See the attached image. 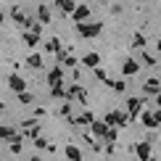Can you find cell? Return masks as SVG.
Instances as JSON below:
<instances>
[{
	"label": "cell",
	"instance_id": "1",
	"mask_svg": "<svg viewBox=\"0 0 161 161\" xmlns=\"http://www.w3.org/2000/svg\"><path fill=\"white\" fill-rule=\"evenodd\" d=\"M103 122L116 130V127H124L127 122H130V116H127V114H122V111H111V114H106V116H103Z\"/></svg>",
	"mask_w": 161,
	"mask_h": 161
},
{
	"label": "cell",
	"instance_id": "2",
	"mask_svg": "<svg viewBox=\"0 0 161 161\" xmlns=\"http://www.w3.org/2000/svg\"><path fill=\"white\" fill-rule=\"evenodd\" d=\"M100 29H103V24L100 21H92V24H77V32L82 37H98Z\"/></svg>",
	"mask_w": 161,
	"mask_h": 161
},
{
	"label": "cell",
	"instance_id": "3",
	"mask_svg": "<svg viewBox=\"0 0 161 161\" xmlns=\"http://www.w3.org/2000/svg\"><path fill=\"white\" fill-rule=\"evenodd\" d=\"M137 114H143V98H130L127 100V116L135 119Z\"/></svg>",
	"mask_w": 161,
	"mask_h": 161
},
{
	"label": "cell",
	"instance_id": "4",
	"mask_svg": "<svg viewBox=\"0 0 161 161\" xmlns=\"http://www.w3.org/2000/svg\"><path fill=\"white\" fill-rule=\"evenodd\" d=\"M108 132H111V127L106 124V122H95V124L90 127V135L95 137V140H98V137H103V140H106V137H108Z\"/></svg>",
	"mask_w": 161,
	"mask_h": 161
},
{
	"label": "cell",
	"instance_id": "5",
	"mask_svg": "<svg viewBox=\"0 0 161 161\" xmlns=\"http://www.w3.org/2000/svg\"><path fill=\"white\" fill-rule=\"evenodd\" d=\"M132 151L137 153L140 161H151V143H145V140H143V143H135V145H132Z\"/></svg>",
	"mask_w": 161,
	"mask_h": 161
},
{
	"label": "cell",
	"instance_id": "6",
	"mask_svg": "<svg viewBox=\"0 0 161 161\" xmlns=\"http://www.w3.org/2000/svg\"><path fill=\"white\" fill-rule=\"evenodd\" d=\"M140 71V64L135 61V58H124V64H122V74L124 77H135Z\"/></svg>",
	"mask_w": 161,
	"mask_h": 161
},
{
	"label": "cell",
	"instance_id": "7",
	"mask_svg": "<svg viewBox=\"0 0 161 161\" xmlns=\"http://www.w3.org/2000/svg\"><path fill=\"white\" fill-rule=\"evenodd\" d=\"M90 13H92V8H90V5H77V11H74V16H71V19H74L77 24H87Z\"/></svg>",
	"mask_w": 161,
	"mask_h": 161
},
{
	"label": "cell",
	"instance_id": "8",
	"mask_svg": "<svg viewBox=\"0 0 161 161\" xmlns=\"http://www.w3.org/2000/svg\"><path fill=\"white\" fill-rule=\"evenodd\" d=\"M8 87H11L13 92H19V95H21V92H26V82H24L19 74H11V77H8Z\"/></svg>",
	"mask_w": 161,
	"mask_h": 161
},
{
	"label": "cell",
	"instance_id": "9",
	"mask_svg": "<svg viewBox=\"0 0 161 161\" xmlns=\"http://www.w3.org/2000/svg\"><path fill=\"white\" fill-rule=\"evenodd\" d=\"M143 92H145V95H158V92H161V82H158L156 77L145 79V85H143Z\"/></svg>",
	"mask_w": 161,
	"mask_h": 161
},
{
	"label": "cell",
	"instance_id": "10",
	"mask_svg": "<svg viewBox=\"0 0 161 161\" xmlns=\"http://www.w3.org/2000/svg\"><path fill=\"white\" fill-rule=\"evenodd\" d=\"M82 64L87 66V69L95 71V69H100V56H98V53H87V56L82 58Z\"/></svg>",
	"mask_w": 161,
	"mask_h": 161
},
{
	"label": "cell",
	"instance_id": "11",
	"mask_svg": "<svg viewBox=\"0 0 161 161\" xmlns=\"http://www.w3.org/2000/svg\"><path fill=\"white\" fill-rule=\"evenodd\" d=\"M140 122H143L148 130H153V127H158V122H156V111H143L140 114Z\"/></svg>",
	"mask_w": 161,
	"mask_h": 161
},
{
	"label": "cell",
	"instance_id": "12",
	"mask_svg": "<svg viewBox=\"0 0 161 161\" xmlns=\"http://www.w3.org/2000/svg\"><path fill=\"white\" fill-rule=\"evenodd\" d=\"M56 5H58L64 13H71V16H74V11H77V3H74V0H56Z\"/></svg>",
	"mask_w": 161,
	"mask_h": 161
},
{
	"label": "cell",
	"instance_id": "13",
	"mask_svg": "<svg viewBox=\"0 0 161 161\" xmlns=\"http://www.w3.org/2000/svg\"><path fill=\"white\" fill-rule=\"evenodd\" d=\"M66 158H69V161H82V151H79L77 148V145H66Z\"/></svg>",
	"mask_w": 161,
	"mask_h": 161
},
{
	"label": "cell",
	"instance_id": "14",
	"mask_svg": "<svg viewBox=\"0 0 161 161\" xmlns=\"http://www.w3.org/2000/svg\"><path fill=\"white\" fill-rule=\"evenodd\" d=\"M61 77H64V71L58 69V66H56V69H50V74H48V82H50V87H58V85H61Z\"/></svg>",
	"mask_w": 161,
	"mask_h": 161
},
{
	"label": "cell",
	"instance_id": "15",
	"mask_svg": "<svg viewBox=\"0 0 161 161\" xmlns=\"http://www.w3.org/2000/svg\"><path fill=\"white\" fill-rule=\"evenodd\" d=\"M37 16H40V24H50V8L48 5H37Z\"/></svg>",
	"mask_w": 161,
	"mask_h": 161
},
{
	"label": "cell",
	"instance_id": "16",
	"mask_svg": "<svg viewBox=\"0 0 161 161\" xmlns=\"http://www.w3.org/2000/svg\"><path fill=\"white\" fill-rule=\"evenodd\" d=\"M24 42L29 45V48H35V45L40 42V35L37 32H24Z\"/></svg>",
	"mask_w": 161,
	"mask_h": 161
},
{
	"label": "cell",
	"instance_id": "17",
	"mask_svg": "<svg viewBox=\"0 0 161 161\" xmlns=\"http://www.w3.org/2000/svg\"><path fill=\"white\" fill-rule=\"evenodd\" d=\"M71 124H95V119H92V114H82V116H79V119H71Z\"/></svg>",
	"mask_w": 161,
	"mask_h": 161
},
{
	"label": "cell",
	"instance_id": "18",
	"mask_svg": "<svg viewBox=\"0 0 161 161\" xmlns=\"http://www.w3.org/2000/svg\"><path fill=\"white\" fill-rule=\"evenodd\" d=\"M26 64H29L32 69H40V66H42V58H40L37 53H29V58H26Z\"/></svg>",
	"mask_w": 161,
	"mask_h": 161
},
{
	"label": "cell",
	"instance_id": "19",
	"mask_svg": "<svg viewBox=\"0 0 161 161\" xmlns=\"http://www.w3.org/2000/svg\"><path fill=\"white\" fill-rule=\"evenodd\" d=\"M108 87H111V90H116V92H124L127 85L122 82V79H114V77H111V79H108Z\"/></svg>",
	"mask_w": 161,
	"mask_h": 161
},
{
	"label": "cell",
	"instance_id": "20",
	"mask_svg": "<svg viewBox=\"0 0 161 161\" xmlns=\"http://www.w3.org/2000/svg\"><path fill=\"white\" fill-rule=\"evenodd\" d=\"M137 53H140V58H143L145 66H156V58H153L151 53H145V50H137Z\"/></svg>",
	"mask_w": 161,
	"mask_h": 161
},
{
	"label": "cell",
	"instance_id": "21",
	"mask_svg": "<svg viewBox=\"0 0 161 161\" xmlns=\"http://www.w3.org/2000/svg\"><path fill=\"white\" fill-rule=\"evenodd\" d=\"M132 48L143 50V48H145V37H143V35H135V37H132Z\"/></svg>",
	"mask_w": 161,
	"mask_h": 161
},
{
	"label": "cell",
	"instance_id": "22",
	"mask_svg": "<svg viewBox=\"0 0 161 161\" xmlns=\"http://www.w3.org/2000/svg\"><path fill=\"white\" fill-rule=\"evenodd\" d=\"M50 95H53V98H66V90H64L61 85H58V87H50Z\"/></svg>",
	"mask_w": 161,
	"mask_h": 161
},
{
	"label": "cell",
	"instance_id": "23",
	"mask_svg": "<svg viewBox=\"0 0 161 161\" xmlns=\"http://www.w3.org/2000/svg\"><path fill=\"white\" fill-rule=\"evenodd\" d=\"M64 66H69V69H74V66H77V58H74V56L69 53V56L64 58Z\"/></svg>",
	"mask_w": 161,
	"mask_h": 161
},
{
	"label": "cell",
	"instance_id": "24",
	"mask_svg": "<svg viewBox=\"0 0 161 161\" xmlns=\"http://www.w3.org/2000/svg\"><path fill=\"white\" fill-rule=\"evenodd\" d=\"M58 114H61V116H69V119H71V106H69V103H64L61 108H58Z\"/></svg>",
	"mask_w": 161,
	"mask_h": 161
},
{
	"label": "cell",
	"instance_id": "25",
	"mask_svg": "<svg viewBox=\"0 0 161 161\" xmlns=\"http://www.w3.org/2000/svg\"><path fill=\"white\" fill-rule=\"evenodd\" d=\"M95 79H103V82H108V74H106V69H95Z\"/></svg>",
	"mask_w": 161,
	"mask_h": 161
},
{
	"label": "cell",
	"instance_id": "26",
	"mask_svg": "<svg viewBox=\"0 0 161 161\" xmlns=\"http://www.w3.org/2000/svg\"><path fill=\"white\" fill-rule=\"evenodd\" d=\"M19 100H21V103H32V100H35V95H32V92H21V95H19Z\"/></svg>",
	"mask_w": 161,
	"mask_h": 161
},
{
	"label": "cell",
	"instance_id": "27",
	"mask_svg": "<svg viewBox=\"0 0 161 161\" xmlns=\"http://www.w3.org/2000/svg\"><path fill=\"white\" fill-rule=\"evenodd\" d=\"M21 151V143H11V153H19Z\"/></svg>",
	"mask_w": 161,
	"mask_h": 161
},
{
	"label": "cell",
	"instance_id": "28",
	"mask_svg": "<svg viewBox=\"0 0 161 161\" xmlns=\"http://www.w3.org/2000/svg\"><path fill=\"white\" fill-rule=\"evenodd\" d=\"M156 108H161V92L156 95Z\"/></svg>",
	"mask_w": 161,
	"mask_h": 161
},
{
	"label": "cell",
	"instance_id": "29",
	"mask_svg": "<svg viewBox=\"0 0 161 161\" xmlns=\"http://www.w3.org/2000/svg\"><path fill=\"white\" fill-rule=\"evenodd\" d=\"M156 48H158V50H161V40H158V45H156Z\"/></svg>",
	"mask_w": 161,
	"mask_h": 161
},
{
	"label": "cell",
	"instance_id": "30",
	"mask_svg": "<svg viewBox=\"0 0 161 161\" xmlns=\"http://www.w3.org/2000/svg\"><path fill=\"white\" fill-rule=\"evenodd\" d=\"M29 161H40V158H29Z\"/></svg>",
	"mask_w": 161,
	"mask_h": 161
}]
</instances>
